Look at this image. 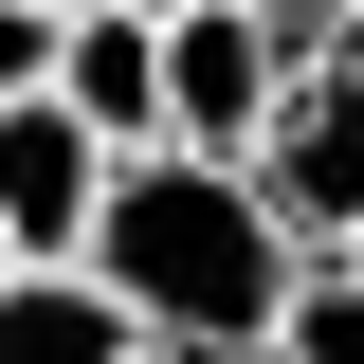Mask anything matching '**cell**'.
<instances>
[{"label": "cell", "instance_id": "cell-10", "mask_svg": "<svg viewBox=\"0 0 364 364\" xmlns=\"http://www.w3.org/2000/svg\"><path fill=\"white\" fill-rule=\"evenodd\" d=\"M18 18H73V0H18Z\"/></svg>", "mask_w": 364, "mask_h": 364}, {"label": "cell", "instance_id": "cell-1", "mask_svg": "<svg viewBox=\"0 0 364 364\" xmlns=\"http://www.w3.org/2000/svg\"><path fill=\"white\" fill-rule=\"evenodd\" d=\"M91 291L128 310V346L146 364H255L273 346V291H291V255H273V219H255V182L237 164H109V200H91Z\"/></svg>", "mask_w": 364, "mask_h": 364}, {"label": "cell", "instance_id": "cell-3", "mask_svg": "<svg viewBox=\"0 0 364 364\" xmlns=\"http://www.w3.org/2000/svg\"><path fill=\"white\" fill-rule=\"evenodd\" d=\"M273 91H291V55H273L237 0H182L164 18V164H255Z\"/></svg>", "mask_w": 364, "mask_h": 364}, {"label": "cell", "instance_id": "cell-4", "mask_svg": "<svg viewBox=\"0 0 364 364\" xmlns=\"http://www.w3.org/2000/svg\"><path fill=\"white\" fill-rule=\"evenodd\" d=\"M55 109H73L109 164H146V146H164V37H146V18H55Z\"/></svg>", "mask_w": 364, "mask_h": 364}, {"label": "cell", "instance_id": "cell-9", "mask_svg": "<svg viewBox=\"0 0 364 364\" xmlns=\"http://www.w3.org/2000/svg\"><path fill=\"white\" fill-rule=\"evenodd\" d=\"M73 18H146V37H164V18H182V0H73Z\"/></svg>", "mask_w": 364, "mask_h": 364}, {"label": "cell", "instance_id": "cell-2", "mask_svg": "<svg viewBox=\"0 0 364 364\" xmlns=\"http://www.w3.org/2000/svg\"><path fill=\"white\" fill-rule=\"evenodd\" d=\"M255 219H273V255L310 273V255H346L364 237V55L328 37V55H291V91H273V128H255Z\"/></svg>", "mask_w": 364, "mask_h": 364}, {"label": "cell", "instance_id": "cell-7", "mask_svg": "<svg viewBox=\"0 0 364 364\" xmlns=\"http://www.w3.org/2000/svg\"><path fill=\"white\" fill-rule=\"evenodd\" d=\"M237 18H255L273 55H328V37H346V18H364V0H237Z\"/></svg>", "mask_w": 364, "mask_h": 364}, {"label": "cell", "instance_id": "cell-11", "mask_svg": "<svg viewBox=\"0 0 364 364\" xmlns=\"http://www.w3.org/2000/svg\"><path fill=\"white\" fill-rule=\"evenodd\" d=\"M346 55H364V18H346Z\"/></svg>", "mask_w": 364, "mask_h": 364}, {"label": "cell", "instance_id": "cell-8", "mask_svg": "<svg viewBox=\"0 0 364 364\" xmlns=\"http://www.w3.org/2000/svg\"><path fill=\"white\" fill-rule=\"evenodd\" d=\"M18 91H55V18H18V0H0V109H18Z\"/></svg>", "mask_w": 364, "mask_h": 364}, {"label": "cell", "instance_id": "cell-5", "mask_svg": "<svg viewBox=\"0 0 364 364\" xmlns=\"http://www.w3.org/2000/svg\"><path fill=\"white\" fill-rule=\"evenodd\" d=\"M0 364H146L91 273H0Z\"/></svg>", "mask_w": 364, "mask_h": 364}, {"label": "cell", "instance_id": "cell-6", "mask_svg": "<svg viewBox=\"0 0 364 364\" xmlns=\"http://www.w3.org/2000/svg\"><path fill=\"white\" fill-rule=\"evenodd\" d=\"M255 364H364V291H346V273L310 255L291 291H273V346H255Z\"/></svg>", "mask_w": 364, "mask_h": 364}]
</instances>
